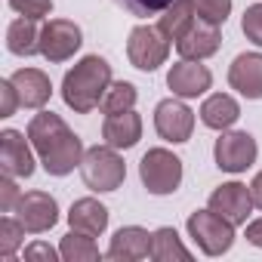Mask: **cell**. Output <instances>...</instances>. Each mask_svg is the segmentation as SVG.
Here are the masks:
<instances>
[{
  "mask_svg": "<svg viewBox=\"0 0 262 262\" xmlns=\"http://www.w3.org/2000/svg\"><path fill=\"white\" fill-rule=\"evenodd\" d=\"M28 139L37 151L40 167L50 176H68L74 170H80L83 161V142L74 129L56 114V111H37L28 123Z\"/></svg>",
  "mask_w": 262,
  "mask_h": 262,
  "instance_id": "obj_1",
  "label": "cell"
},
{
  "mask_svg": "<svg viewBox=\"0 0 262 262\" xmlns=\"http://www.w3.org/2000/svg\"><path fill=\"white\" fill-rule=\"evenodd\" d=\"M111 80H114V74H111L108 59H102L99 53L83 56L62 77V102L77 114H93L102 105Z\"/></svg>",
  "mask_w": 262,
  "mask_h": 262,
  "instance_id": "obj_2",
  "label": "cell"
},
{
  "mask_svg": "<svg viewBox=\"0 0 262 262\" xmlns=\"http://www.w3.org/2000/svg\"><path fill=\"white\" fill-rule=\"evenodd\" d=\"M80 179L90 191H99V194H108V191H117L126 179V164L120 158L117 148H111L108 142L105 145H93L83 151V161H80Z\"/></svg>",
  "mask_w": 262,
  "mask_h": 262,
  "instance_id": "obj_3",
  "label": "cell"
},
{
  "mask_svg": "<svg viewBox=\"0 0 262 262\" xmlns=\"http://www.w3.org/2000/svg\"><path fill=\"white\" fill-rule=\"evenodd\" d=\"M188 228V237L194 241V247L204 253V256H225L231 247H234V225L219 216L216 210H194L185 222Z\"/></svg>",
  "mask_w": 262,
  "mask_h": 262,
  "instance_id": "obj_4",
  "label": "cell"
},
{
  "mask_svg": "<svg viewBox=\"0 0 262 262\" xmlns=\"http://www.w3.org/2000/svg\"><path fill=\"white\" fill-rule=\"evenodd\" d=\"M182 176H185L182 161L170 148H148L139 161V179H142L145 191L155 198H167V194L179 191Z\"/></svg>",
  "mask_w": 262,
  "mask_h": 262,
  "instance_id": "obj_5",
  "label": "cell"
},
{
  "mask_svg": "<svg viewBox=\"0 0 262 262\" xmlns=\"http://www.w3.org/2000/svg\"><path fill=\"white\" fill-rule=\"evenodd\" d=\"M259 158V145L247 129H222L216 145H213V161L222 173H247Z\"/></svg>",
  "mask_w": 262,
  "mask_h": 262,
  "instance_id": "obj_6",
  "label": "cell"
},
{
  "mask_svg": "<svg viewBox=\"0 0 262 262\" xmlns=\"http://www.w3.org/2000/svg\"><path fill=\"white\" fill-rule=\"evenodd\" d=\"M126 59H129L133 68L151 74L161 65H167V59H170V40L158 28H151V25H136L133 31H129V40H126Z\"/></svg>",
  "mask_w": 262,
  "mask_h": 262,
  "instance_id": "obj_7",
  "label": "cell"
},
{
  "mask_svg": "<svg viewBox=\"0 0 262 262\" xmlns=\"http://www.w3.org/2000/svg\"><path fill=\"white\" fill-rule=\"evenodd\" d=\"M83 47V31L71 19H47L40 25V56L50 65H62L74 59V53Z\"/></svg>",
  "mask_w": 262,
  "mask_h": 262,
  "instance_id": "obj_8",
  "label": "cell"
},
{
  "mask_svg": "<svg viewBox=\"0 0 262 262\" xmlns=\"http://www.w3.org/2000/svg\"><path fill=\"white\" fill-rule=\"evenodd\" d=\"M155 129L164 142H173V145H182L191 139L194 133V111L185 105V99L179 96H170V99H161L155 105Z\"/></svg>",
  "mask_w": 262,
  "mask_h": 262,
  "instance_id": "obj_9",
  "label": "cell"
},
{
  "mask_svg": "<svg viewBox=\"0 0 262 262\" xmlns=\"http://www.w3.org/2000/svg\"><path fill=\"white\" fill-rule=\"evenodd\" d=\"M28 133H19V129L7 126L0 129V170L7 176H16V179H31L34 170H37V151L31 145V139H25Z\"/></svg>",
  "mask_w": 262,
  "mask_h": 262,
  "instance_id": "obj_10",
  "label": "cell"
},
{
  "mask_svg": "<svg viewBox=\"0 0 262 262\" xmlns=\"http://www.w3.org/2000/svg\"><path fill=\"white\" fill-rule=\"evenodd\" d=\"M16 216L28 234H43L59 222V204L47 191H25L16 204Z\"/></svg>",
  "mask_w": 262,
  "mask_h": 262,
  "instance_id": "obj_11",
  "label": "cell"
},
{
  "mask_svg": "<svg viewBox=\"0 0 262 262\" xmlns=\"http://www.w3.org/2000/svg\"><path fill=\"white\" fill-rule=\"evenodd\" d=\"M151 234L148 228L142 225H123L111 234L108 241V250H105V259H114V262H142V259H151Z\"/></svg>",
  "mask_w": 262,
  "mask_h": 262,
  "instance_id": "obj_12",
  "label": "cell"
},
{
  "mask_svg": "<svg viewBox=\"0 0 262 262\" xmlns=\"http://www.w3.org/2000/svg\"><path fill=\"white\" fill-rule=\"evenodd\" d=\"M207 207L216 210L219 216H225L234 228H237V225H247V219H250V213H253L250 185H244V182H222V185L210 194Z\"/></svg>",
  "mask_w": 262,
  "mask_h": 262,
  "instance_id": "obj_13",
  "label": "cell"
},
{
  "mask_svg": "<svg viewBox=\"0 0 262 262\" xmlns=\"http://www.w3.org/2000/svg\"><path fill=\"white\" fill-rule=\"evenodd\" d=\"M167 86L173 90V96L179 99H198L204 96L210 86H213V71L201 62H191V59H182L176 65H170L167 71Z\"/></svg>",
  "mask_w": 262,
  "mask_h": 262,
  "instance_id": "obj_14",
  "label": "cell"
},
{
  "mask_svg": "<svg viewBox=\"0 0 262 262\" xmlns=\"http://www.w3.org/2000/svg\"><path fill=\"white\" fill-rule=\"evenodd\" d=\"M228 86L250 102L262 99V53H241L228 65Z\"/></svg>",
  "mask_w": 262,
  "mask_h": 262,
  "instance_id": "obj_15",
  "label": "cell"
},
{
  "mask_svg": "<svg viewBox=\"0 0 262 262\" xmlns=\"http://www.w3.org/2000/svg\"><path fill=\"white\" fill-rule=\"evenodd\" d=\"M222 47V31L216 25H207V22H194L179 40H176V50L182 59H191V62H204L210 56H216Z\"/></svg>",
  "mask_w": 262,
  "mask_h": 262,
  "instance_id": "obj_16",
  "label": "cell"
},
{
  "mask_svg": "<svg viewBox=\"0 0 262 262\" xmlns=\"http://www.w3.org/2000/svg\"><path fill=\"white\" fill-rule=\"evenodd\" d=\"M102 139L117 148V151H129L136 148L142 139V117L136 111H120V114H108L102 120Z\"/></svg>",
  "mask_w": 262,
  "mask_h": 262,
  "instance_id": "obj_17",
  "label": "cell"
},
{
  "mask_svg": "<svg viewBox=\"0 0 262 262\" xmlns=\"http://www.w3.org/2000/svg\"><path fill=\"white\" fill-rule=\"evenodd\" d=\"M10 80L16 83L19 90V99H22V108H34L40 111L50 96H53V83H50V74L40 71V68H19L10 74Z\"/></svg>",
  "mask_w": 262,
  "mask_h": 262,
  "instance_id": "obj_18",
  "label": "cell"
},
{
  "mask_svg": "<svg viewBox=\"0 0 262 262\" xmlns=\"http://www.w3.org/2000/svg\"><path fill=\"white\" fill-rule=\"evenodd\" d=\"M108 219H111L108 207H105L102 201H96V198H77V201L71 204V210H68V225H71L74 231L90 234V237L105 234Z\"/></svg>",
  "mask_w": 262,
  "mask_h": 262,
  "instance_id": "obj_19",
  "label": "cell"
},
{
  "mask_svg": "<svg viewBox=\"0 0 262 262\" xmlns=\"http://www.w3.org/2000/svg\"><path fill=\"white\" fill-rule=\"evenodd\" d=\"M198 114H201V123H204V126L222 133V129H231V126L237 123L241 105H237V99L228 96V93H213V96L204 99V105H201Z\"/></svg>",
  "mask_w": 262,
  "mask_h": 262,
  "instance_id": "obj_20",
  "label": "cell"
},
{
  "mask_svg": "<svg viewBox=\"0 0 262 262\" xmlns=\"http://www.w3.org/2000/svg\"><path fill=\"white\" fill-rule=\"evenodd\" d=\"M194 22H198L194 0H173V4L158 16V31H161L170 43H176Z\"/></svg>",
  "mask_w": 262,
  "mask_h": 262,
  "instance_id": "obj_21",
  "label": "cell"
},
{
  "mask_svg": "<svg viewBox=\"0 0 262 262\" xmlns=\"http://www.w3.org/2000/svg\"><path fill=\"white\" fill-rule=\"evenodd\" d=\"M7 50L19 59H31L40 53V25L34 19H13L7 28Z\"/></svg>",
  "mask_w": 262,
  "mask_h": 262,
  "instance_id": "obj_22",
  "label": "cell"
},
{
  "mask_svg": "<svg viewBox=\"0 0 262 262\" xmlns=\"http://www.w3.org/2000/svg\"><path fill=\"white\" fill-rule=\"evenodd\" d=\"M151 259L155 262H173V259L188 262L191 259V250L182 244V237H179V231L173 225H161L151 234Z\"/></svg>",
  "mask_w": 262,
  "mask_h": 262,
  "instance_id": "obj_23",
  "label": "cell"
},
{
  "mask_svg": "<svg viewBox=\"0 0 262 262\" xmlns=\"http://www.w3.org/2000/svg\"><path fill=\"white\" fill-rule=\"evenodd\" d=\"M59 253H62L65 262H99V259H102L96 241H93L90 234H83V231H74V228L62 237Z\"/></svg>",
  "mask_w": 262,
  "mask_h": 262,
  "instance_id": "obj_24",
  "label": "cell"
},
{
  "mask_svg": "<svg viewBox=\"0 0 262 262\" xmlns=\"http://www.w3.org/2000/svg\"><path fill=\"white\" fill-rule=\"evenodd\" d=\"M136 99H139V90L136 83H129V80H111L99 111L108 117V114H120V111H133L136 108Z\"/></svg>",
  "mask_w": 262,
  "mask_h": 262,
  "instance_id": "obj_25",
  "label": "cell"
},
{
  "mask_svg": "<svg viewBox=\"0 0 262 262\" xmlns=\"http://www.w3.org/2000/svg\"><path fill=\"white\" fill-rule=\"evenodd\" d=\"M25 225L19 222V216H4V219H0V256H4V259H13L16 256V250L25 244Z\"/></svg>",
  "mask_w": 262,
  "mask_h": 262,
  "instance_id": "obj_26",
  "label": "cell"
},
{
  "mask_svg": "<svg viewBox=\"0 0 262 262\" xmlns=\"http://www.w3.org/2000/svg\"><path fill=\"white\" fill-rule=\"evenodd\" d=\"M194 10H198L201 22L222 28L231 16V0H194Z\"/></svg>",
  "mask_w": 262,
  "mask_h": 262,
  "instance_id": "obj_27",
  "label": "cell"
},
{
  "mask_svg": "<svg viewBox=\"0 0 262 262\" xmlns=\"http://www.w3.org/2000/svg\"><path fill=\"white\" fill-rule=\"evenodd\" d=\"M7 4H10V10L16 16L34 19V22H43L53 13V0H7Z\"/></svg>",
  "mask_w": 262,
  "mask_h": 262,
  "instance_id": "obj_28",
  "label": "cell"
},
{
  "mask_svg": "<svg viewBox=\"0 0 262 262\" xmlns=\"http://www.w3.org/2000/svg\"><path fill=\"white\" fill-rule=\"evenodd\" d=\"M241 31H244V37H247L250 43L262 47V0H259V4H250V7L244 10V16H241Z\"/></svg>",
  "mask_w": 262,
  "mask_h": 262,
  "instance_id": "obj_29",
  "label": "cell"
},
{
  "mask_svg": "<svg viewBox=\"0 0 262 262\" xmlns=\"http://www.w3.org/2000/svg\"><path fill=\"white\" fill-rule=\"evenodd\" d=\"M117 7H123L126 13H133L136 19H148V16H161L173 0H114Z\"/></svg>",
  "mask_w": 262,
  "mask_h": 262,
  "instance_id": "obj_30",
  "label": "cell"
},
{
  "mask_svg": "<svg viewBox=\"0 0 262 262\" xmlns=\"http://www.w3.org/2000/svg\"><path fill=\"white\" fill-rule=\"evenodd\" d=\"M19 108H22V99H19L16 83H13L10 77L0 80V117H13Z\"/></svg>",
  "mask_w": 262,
  "mask_h": 262,
  "instance_id": "obj_31",
  "label": "cell"
},
{
  "mask_svg": "<svg viewBox=\"0 0 262 262\" xmlns=\"http://www.w3.org/2000/svg\"><path fill=\"white\" fill-rule=\"evenodd\" d=\"M22 201V191L16 185V176H7L0 179V213H16V204Z\"/></svg>",
  "mask_w": 262,
  "mask_h": 262,
  "instance_id": "obj_32",
  "label": "cell"
},
{
  "mask_svg": "<svg viewBox=\"0 0 262 262\" xmlns=\"http://www.w3.org/2000/svg\"><path fill=\"white\" fill-rule=\"evenodd\" d=\"M25 259H31V262H37V259H43V262H56V259H62V253L53 250V247L43 244V241H34V244L25 247Z\"/></svg>",
  "mask_w": 262,
  "mask_h": 262,
  "instance_id": "obj_33",
  "label": "cell"
},
{
  "mask_svg": "<svg viewBox=\"0 0 262 262\" xmlns=\"http://www.w3.org/2000/svg\"><path fill=\"white\" fill-rule=\"evenodd\" d=\"M244 237H247V244H253V247L262 250V216L259 219H250L244 225Z\"/></svg>",
  "mask_w": 262,
  "mask_h": 262,
  "instance_id": "obj_34",
  "label": "cell"
},
{
  "mask_svg": "<svg viewBox=\"0 0 262 262\" xmlns=\"http://www.w3.org/2000/svg\"><path fill=\"white\" fill-rule=\"evenodd\" d=\"M250 198H253V207L256 210H262V170L253 176V182H250Z\"/></svg>",
  "mask_w": 262,
  "mask_h": 262,
  "instance_id": "obj_35",
  "label": "cell"
}]
</instances>
